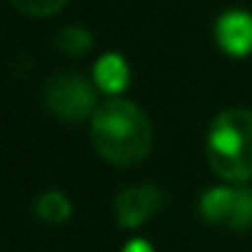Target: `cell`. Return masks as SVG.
Instances as JSON below:
<instances>
[{"label": "cell", "instance_id": "cell-2", "mask_svg": "<svg viewBox=\"0 0 252 252\" xmlns=\"http://www.w3.org/2000/svg\"><path fill=\"white\" fill-rule=\"evenodd\" d=\"M206 158L217 176L228 182L252 179V111L228 109L214 117L206 136Z\"/></svg>", "mask_w": 252, "mask_h": 252}, {"label": "cell", "instance_id": "cell-3", "mask_svg": "<svg viewBox=\"0 0 252 252\" xmlns=\"http://www.w3.org/2000/svg\"><path fill=\"white\" fill-rule=\"evenodd\" d=\"M44 103L65 122H82L95 114V90L79 73H55L44 84Z\"/></svg>", "mask_w": 252, "mask_h": 252}, {"label": "cell", "instance_id": "cell-10", "mask_svg": "<svg viewBox=\"0 0 252 252\" xmlns=\"http://www.w3.org/2000/svg\"><path fill=\"white\" fill-rule=\"evenodd\" d=\"M11 3L30 17H49V14L60 11L68 0H11Z\"/></svg>", "mask_w": 252, "mask_h": 252}, {"label": "cell", "instance_id": "cell-4", "mask_svg": "<svg viewBox=\"0 0 252 252\" xmlns=\"http://www.w3.org/2000/svg\"><path fill=\"white\" fill-rule=\"evenodd\" d=\"M201 217L225 230L252 228V190L247 187H212L201 198Z\"/></svg>", "mask_w": 252, "mask_h": 252}, {"label": "cell", "instance_id": "cell-7", "mask_svg": "<svg viewBox=\"0 0 252 252\" xmlns=\"http://www.w3.org/2000/svg\"><path fill=\"white\" fill-rule=\"evenodd\" d=\"M93 76H95V82H98L100 90H106V93H120V90L127 84L130 71H127L125 60H122L120 55H103L98 63H95Z\"/></svg>", "mask_w": 252, "mask_h": 252}, {"label": "cell", "instance_id": "cell-6", "mask_svg": "<svg viewBox=\"0 0 252 252\" xmlns=\"http://www.w3.org/2000/svg\"><path fill=\"white\" fill-rule=\"evenodd\" d=\"M214 35L228 55L241 57L252 52V14L241 11V8H230V11L220 14L217 25H214Z\"/></svg>", "mask_w": 252, "mask_h": 252}, {"label": "cell", "instance_id": "cell-5", "mask_svg": "<svg viewBox=\"0 0 252 252\" xmlns=\"http://www.w3.org/2000/svg\"><path fill=\"white\" fill-rule=\"evenodd\" d=\"M165 203H168V195L155 185L127 187L117 195V220L122 228H138L147 217L158 214Z\"/></svg>", "mask_w": 252, "mask_h": 252}, {"label": "cell", "instance_id": "cell-11", "mask_svg": "<svg viewBox=\"0 0 252 252\" xmlns=\"http://www.w3.org/2000/svg\"><path fill=\"white\" fill-rule=\"evenodd\" d=\"M122 252H155V250L147 244V241H141V239H138V241H130V244H127Z\"/></svg>", "mask_w": 252, "mask_h": 252}, {"label": "cell", "instance_id": "cell-8", "mask_svg": "<svg viewBox=\"0 0 252 252\" xmlns=\"http://www.w3.org/2000/svg\"><path fill=\"white\" fill-rule=\"evenodd\" d=\"M71 201H68V195H63V192L52 190V192H44V195L35 201V214H38L41 220H46L49 225H63L68 217H71Z\"/></svg>", "mask_w": 252, "mask_h": 252}, {"label": "cell", "instance_id": "cell-1", "mask_svg": "<svg viewBox=\"0 0 252 252\" xmlns=\"http://www.w3.org/2000/svg\"><path fill=\"white\" fill-rule=\"evenodd\" d=\"M93 144L98 155L120 168L138 165L152 149V122L130 100H106L93 114Z\"/></svg>", "mask_w": 252, "mask_h": 252}, {"label": "cell", "instance_id": "cell-9", "mask_svg": "<svg viewBox=\"0 0 252 252\" xmlns=\"http://www.w3.org/2000/svg\"><path fill=\"white\" fill-rule=\"evenodd\" d=\"M55 44L60 46L65 55L79 57V55H84V52L93 46V35H90L84 28H76V25H71V28H63L60 33H57V41H55Z\"/></svg>", "mask_w": 252, "mask_h": 252}]
</instances>
